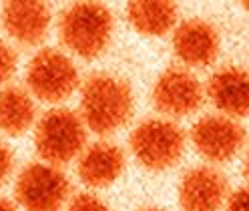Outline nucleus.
I'll return each mask as SVG.
<instances>
[{"label":"nucleus","mask_w":249,"mask_h":211,"mask_svg":"<svg viewBox=\"0 0 249 211\" xmlns=\"http://www.w3.org/2000/svg\"><path fill=\"white\" fill-rule=\"evenodd\" d=\"M133 90L115 74H92L87 79L81 95L83 121L99 135L121 129L133 113Z\"/></svg>","instance_id":"1"},{"label":"nucleus","mask_w":249,"mask_h":211,"mask_svg":"<svg viewBox=\"0 0 249 211\" xmlns=\"http://www.w3.org/2000/svg\"><path fill=\"white\" fill-rule=\"evenodd\" d=\"M60 40L83 58L99 56L113 33V17L103 4L76 2L62 12L58 22Z\"/></svg>","instance_id":"2"},{"label":"nucleus","mask_w":249,"mask_h":211,"mask_svg":"<svg viewBox=\"0 0 249 211\" xmlns=\"http://www.w3.org/2000/svg\"><path fill=\"white\" fill-rule=\"evenodd\" d=\"M85 139L83 117L69 109H53L38 121L35 145L38 155L49 161V165H62L81 153Z\"/></svg>","instance_id":"3"},{"label":"nucleus","mask_w":249,"mask_h":211,"mask_svg":"<svg viewBox=\"0 0 249 211\" xmlns=\"http://www.w3.org/2000/svg\"><path fill=\"white\" fill-rule=\"evenodd\" d=\"M131 149L137 161L147 169H169L181 159L185 149L183 131L165 119H149L131 135Z\"/></svg>","instance_id":"4"},{"label":"nucleus","mask_w":249,"mask_h":211,"mask_svg":"<svg viewBox=\"0 0 249 211\" xmlns=\"http://www.w3.org/2000/svg\"><path fill=\"white\" fill-rule=\"evenodd\" d=\"M26 83L33 95L40 101L60 103L71 97L79 85V72L67 54L54 49H42L30 60Z\"/></svg>","instance_id":"5"},{"label":"nucleus","mask_w":249,"mask_h":211,"mask_svg":"<svg viewBox=\"0 0 249 211\" xmlns=\"http://www.w3.org/2000/svg\"><path fill=\"white\" fill-rule=\"evenodd\" d=\"M17 199L26 211H60L71 185L54 165L30 163L17 179Z\"/></svg>","instance_id":"6"},{"label":"nucleus","mask_w":249,"mask_h":211,"mask_svg":"<svg viewBox=\"0 0 249 211\" xmlns=\"http://www.w3.org/2000/svg\"><path fill=\"white\" fill-rule=\"evenodd\" d=\"M191 141L201 157L211 163H225L239 153L245 141V131L231 117L207 115L193 125Z\"/></svg>","instance_id":"7"},{"label":"nucleus","mask_w":249,"mask_h":211,"mask_svg":"<svg viewBox=\"0 0 249 211\" xmlns=\"http://www.w3.org/2000/svg\"><path fill=\"white\" fill-rule=\"evenodd\" d=\"M153 103L169 117H187L203 103V87L189 70L167 69L155 83Z\"/></svg>","instance_id":"8"},{"label":"nucleus","mask_w":249,"mask_h":211,"mask_svg":"<svg viewBox=\"0 0 249 211\" xmlns=\"http://www.w3.org/2000/svg\"><path fill=\"white\" fill-rule=\"evenodd\" d=\"M227 201L225 177L213 167H193L179 185V205L183 211H219Z\"/></svg>","instance_id":"9"},{"label":"nucleus","mask_w":249,"mask_h":211,"mask_svg":"<svg viewBox=\"0 0 249 211\" xmlns=\"http://www.w3.org/2000/svg\"><path fill=\"white\" fill-rule=\"evenodd\" d=\"M173 51L185 65L207 67L219 53V35H217L215 26L207 20H185L173 33Z\"/></svg>","instance_id":"10"},{"label":"nucleus","mask_w":249,"mask_h":211,"mask_svg":"<svg viewBox=\"0 0 249 211\" xmlns=\"http://www.w3.org/2000/svg\"><path fill=\"white\" fill-rule=\"evenodd\" d=\"M207 95L225 117L241 119L249 115V70L227 67L217 70L207 83Z\"/></svg>","instance_id":"11"},{"label":"nucleus","mask_w":249,"mask_h":211,"mask_svg":"<svg viewBox=\"0 0 249 211\" xmlns=\"http://www.w3.org/2000/svg\"><path fill=\"white\" fill-rule=\"evenodd\" d=\"M2 24L18 42L36 44L49 33L51 12L42 2H6L2 8Z\"/></svg>","instance_id":"12"},{"label":"nucleus","mask_w":249,"mask_h":211,"mask_svg":"<svg viewBox=\"0 0 249 211\" xmlns=\"http://www.w3.org/2000/svg\"><path fill=\"white\" fill-rule=\"evenodd\" d=\"M124 169V155L123 151L111 143H95L90 145L81 161H79V175L90 187H105Z\"/></svg>","instance_id":"13"},{"label":"nucleus","mask_w":249,"mask_h":211,"mask_svg":"<svg viewBox=\"0 0 249 211\" xmlns=\"http://www.w3.org/2000/svg\"><path fill=\"white\" fill-rule=\"evenodd\" d=\"M179 10L175 2H129L127 18L145 36H163L175 26Z\"/></svg>","instance_id":"14"},{"label":"nucleus","mask_w":249,"mask_h":211,"mask_svg":"<svg viewBox=\"0 0 249 211\" xmlns=\"http://www.w3.org/2000/svg\"><path fill=\"white\" fill-rule=\"evenodd\" d=\"M35 121V103L26 90L8 87L0 90V131L22 135Z\"/></svg>","instance_id":"15"},{"label":"nucleus","mask_w":249,"mask_h":211,"mask_svg":"<svg viewBox=\"0 0 249 211\" xmlns=\"http://www.w3.org/2000/svg\"><path fill=\"white\" fill-rule=\"evenodd\" d=\"M17 69V54L4 40H0V85H4Z\"/></svg>","instance_id":"16"},{"label":"nucleus","mask_w":249,"mask_h":211,"mask_svg":"<svg viewBox=\"0 0 249 211\" xmlns=\"http://www.w3.org/2000/svg\"><path fill=\"white\" fill-rule=\"evenodd\" d=\"M69 211H111V209H108L101 199H97L95 195L83 193V195H76V197L71 201Z\"/></svg>","instance_id":"17"},{"label":"nucleus","mask_w":249,"mask_h":211,"mask_svg":"<svg viewBox=\"0 0 249 211\" xmlns=\"http://www.w3.org/2000/svg\"><path fill=\"white\" fill-rule=\"evenodd\" d=\"M225 211H249V187H241L231 193L225 203Z\"/></svg>","instance_id":"18"},{"label":"nucleus","mask_w":249,"mask_h":211,"mask_svg":"<svg viewBox=\"0 0 249 211\" xmlns=\"http://www.w3.org/2000/svg\"><path fill=\"white\" fill-rule=\"evenodd\" d=\"M10 169H12V153L6 145L0 143V183L8 177Z\"/></svg>","instance_id":"19"},{"label":"nucleus","mask_w":249,"mask_h":211,"mask_svg":"<svg viewBox=\"0 0 249 211\" xmlns=\"http://www.w3.org/2000/svg\"><path fill=\"white\" fill-rule=\"evenodd\" d=\"M0 211H17V207H14L8 199H4V197H0Z\"/></svg>","instance_id":"20"},{"label":"nucleus","mask_w":249,"mask_h":211,"mask_svg":"<svg viewBox=\"0 0 249 211\" xmlns=\"http://www.w3.org/2000/svg\"><path fill=\"white\" fill-rule=\"evenodd\" d=\"M245 175L249 179V151H247V159H245Z\"/></svg>","instance_id":"21"},{"label":"nucleus","mask_w":249,"mask_h":211,"mask_svg":"<svg viewBox=\"0 0 249 211\" xmlns=\"http://www.w3.org/2000/svg\"><path fill=\"white\" fill-rule=\"evenodd\" d=\"M141 211H163V209H157V207H147V209H141Z\"/></svg>","instance_id":"22"},{"label":"nucleus","mask_w":249,"mask_h":211,"mask_svg":"<svg viewBox=\"0 0 249 211\" xmlns=\"http://www.w3.org/2000/svg\"><path fill=\"white\" fill-rule=\"evenodd\" d=\"M243 8H245V10H249V2H243Z\"/></svg>","instance_id":"23"}]
</instances>
